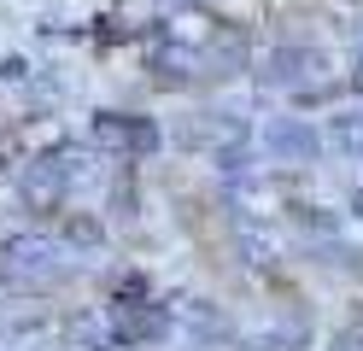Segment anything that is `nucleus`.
<instances>
[{
    "mask_svg": "<svg viewBox=\"0 0 363 351\" xmlns=\"http://www.w3.org/2000/svg\"><path fill=\"white\" fill-rule=\"evenodd\" d=\"M94 147L100 152H152L158 129L147 117H129V111H100L94 117Z\"/></svg>",
    "mask_w": 363,
    "mask_h": 351,
    "instance_id": "obj_2",
    "label": "nucleus"
},
{
    "mask_svg": "<svg viewBox=\"0 0 363 351\" xmlns=\"http://www.w3.org/2000/svg\"><path fill=\"white\" fill-rule=\"evenodd\" d=\"M240 252H246V264H252V269H269V252H276V240H269L264 228H246V234H240Z\"/></svg>",
    "mask_w": 363,
    "mask_h": 351,
    "instance_id": "obj_7",
    "label": "nucleus"
},
{
    "mask_svg": "<svg viewBox=\"0 0 363 351\" xmlns=\"http://www.w3.org/2000/svg\"><path fill=\"white\" fill-rule=\"evenodd\" d=\"M0 275H6L12 287H53V281L71 275V264H65V252L48 234H12V240L0 246Z\"/></svg>",
    "mask_w": 363,
    "mask_h": 351,
    "instance_id": "obj_1",
    "label": "nucleus"
},
{
    "mask_svg": "<svg viewBox=\"0 0 363 351\" xmlns=\"http://www.w3.org/2000/svg\"><path fill=\"white\" fill-rule=\"evenodd\" d=\"M352 88L363 94V47H357V59H352Z\"/></svg>",
    "mask_w": 363,
    "mask_h": 351,
    "instance_id": "obj_8",
    "label": "nucleus"
},
{
    "mask_svg": "<svg viewBox=\"0 0 363 351\" xmlns=\"http://www.w3.org/2000/svg\"><path fill=\"white\" fill-rule=\"evenodd\" d=\"M316 70H323V53H316V47H281V53H269L264 77L276 88H287V94H311L316 88Z\"/></svg>",
    "mask_w": 363,
    "mask_h": 351,
    "instance_id": "obj_4",
    "label": "nucleus"
},
{
    "mask_svg": "<svg viewBox=\"0 0 363 351\" xmlns=\"http://www.w3.org/2000/svg\"><path fill=\"white\" fill-rule=\"evenodd\" d=\"M264 140H269V152L287 158V164H316L323 158V135H316L305 117H276V123L264 129Z\"/></svg>",
    "mask_w": 363,
    "mask_h": 351,
    "instance_id": "obj_3",
    "label": "nucleus"
},
{
    "mask_svg": "<svg viewBox=\"0 0 363 351\" xmlns=\"http://www.w3.org/2000/svg\"><path fill=\"white\" fill-rule=\"evenodd\" d=\"M352 205H357V217H363V187H357V194H352Z\"/></svg>",
    "mask_w": 363,
    "mask_h": 351,
    "instance_id": "obj_9",
    "label": "nucleus"
},
{
    "mask_svg": "<svg viewBox=\"0 0 363 351\" xmlns=\"http://www.w3.org/2000/svg\"><path fill=\"white\" fill-rule=\"evenodd\" d=\"M164 328H170V311H164V304H147V311L135 304V311H123V334H129V340H158Z\"/></svg>",
    "mask_w": 363,
    "mask_h": 351,
    "instance_id": "obj_6",
    "label": "nucleus"
},
{
    "mask_svg": "<svg viewBox=\"0 0 363 351\" xmlns=\"http://www.w3.org/2000/svg\"><path fill=\"white\" fill-rule=\"evenodd\" d=\"M323 147L346 152V158H363V111H340L328 123V135H323Z\"/></svg>",
    "mask_w": 363,
    "mask_h": 351,
    "instance_id": "obj_5",
    "label": "nucleus"
}]
</instances>
